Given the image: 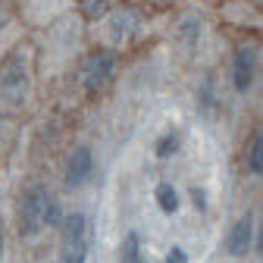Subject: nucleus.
Here are the masks:
<instances>
[{
  "label": "nucleus",
  "mask_w": 263,
  "mask_h": 263,
  "mask_svg": "<svg viewBox=\"0 0 263 263\" xmlns=\"http://www.w3.org/2000/svg\"><path fill=\"white\" fill-rule=\"evenodd\" d=\"M63 210L60 201L44 188V185H28L22 191V201H19V235L22 238H35L41 229L50 226H63Z\"/></svg>",
  "instance_id": "obj_1"
},
{
  "label": "nucleus",
  "mask_w": 263,
  "mask_h": 263,
  "mask_svg": "<svg viewBox=\"0 0 263 263\" xmlns=\"http://www.w3.org/2000/svg\"><path fill=\"white\" fill-rule=\"evenodd\" d=\"M31 94V57L28 50L10 47L0 60V104L7 107H22Z\"/></svg>",
  "instance_id": "obj_2"
},
{
  "label": "nucleus",
  "mask_w": 263,
  "mask_h": 263,
  "mask_svg": "<svg viewBox=\"0 0 263 263\" xmlns=\"http://www.w3.org/2000/svg\"><path fill=\"white\" fill-rule=\"evenodd\" d=\"M88 251H91V219L76 210L60 226V263H85Z\"/></svg>",
  "instance_id": "obj_3"
},
{
  "label": "nucleus",
  "mask_w": 263,
  "mask_h": 263,
  "mask_svg": "<svg viewBox=\"0 0 263 263\" xmlns=\"http://www.w3.org/2000/svg\"><path fill=\"white\" fill-rule=\"evenodd\" d=\"M104 35L113 47H122V44H132L138 35H141V28H144V19L138 10H132V7H113L104 19Z\"/></svg>",
  "instance_id": "obj_4"
},
{
  "label": "nucleus",
  "mask_w": 263,
  "mask_h": 263,
  "mask_svg": "<svg viewBox=\"0 0 263 263\" xmlns=\"http://www.w3.org/2000/svg\"><path fill=\"white\" fill-rule=\"evenodd\" d=\"M260 72V47L257 44H238L232 50V60H229V79H232V88L238 94H248L257 82Z\"/></svg>",
  "instance_id": "obj_5"
},
{
  "label": "nucleus",
  "mask_w": 263,
  "mask_h": 263,
  "mask_svg": "<svg viewBox=\"0 0 263 263\" xmlns=\"http://www.w3.org/2000/svg\"><path fill=\"white\" fill-rule=\"evenodd\" d=\"M113 76H116V53L107 50V47L91 50L82 63V69H79V79H82L85 91H101Z\"/></svg>",
  "instance_id": "obj_6"
},
{
  "label": "nucleus",
  "mask_w": 263,
  "mask_h": 263,
  "mask_svg": "<svg viewBox=\"0 0 263 263\" xmlns=\"http://www.w3.org/2000/svg\"><path fill=\"white\" fill-rule=\"evenodd\" d=\"M257 245V226H254V213H241L232 229H229V235H226V251L232 254V257H248V251Z\"/></svg>",
  "instance_id": "obj_7"
},
{
  "label": "nucleus",
  "mask_w": 263,
  "mask_h": 263,
  "mask_svg": "<svg viewBox=\"0 0 263 263\" xmlns=\"http://www.w3.org/2000/svg\"><path fill=\"white\" fill-rule=\"evenodd\" d=\"M91 173H94V154H91V147L79 144L69 154V160H66V185H69V188H82L91 179Z\"/></svg>",
  "instance_id": "obj_8"
},
{
  "label": "nucleus",
  "mask_w": 263,
  "mask_h": 263,
  "mask_svg": "<svg viewBox=\"0 0 263 263\" xmlns=\"http://www.w3.org/2000/svg\"><path fill=\"white\" fill-rule=\"evenodd\" d=\"M201 31H204V22L197 13H185L176 25V38L182 41V47H194L197 41H201Z\"/></svg>",
  "instance_id": "obj_9"
},
{
  "label": "nucleus",
  "mask_w": 263,
  "mask_h": 263,
  "mask_svg": "<svg viewBox=\"0 0 263 263\" xmlns=\"http://www.w3.org/2000/svg\"><path fill=\"white\" fill-rule=\"evenodd\" d=\"M245 163H248V173L263 179V125L251 135L248 141V154H245Z\"/></svg>",
  "instance_id": "obj_10"
},
{
  "label": "nucleus",
  "mask_w": 263,
  "mask_h": 263,
  "mask_svg": "<svg viewBox=\"0 0 263 263\" xmlns=\"http://www.w3.org/2000/svg\"><path fill=\"white\" fill-rule=\"evenodd\" d=\"M179 144H182L179 128H166V132L157 138V144H154V157H157V160H170V157L179 154Z\"/></svg>",
  "instance_id": "obj_11"
},
{
  "label": "nucleus",
  "mask_w": 263,
  "mask_h": 263,
  "mask_svg": "<svg viewBox=\"0 0 263 263\" xmlns=\"http://www.w3.org/2000/svg\"><path fill=\"white\" fill-rule=\"evenodd\" d=\"M154 197H157V207L163 210V213H176L179 210V191H176V185L173 182H160L157 188H154Z\"/></svg>",
  "instance_id": "obj_12"
},
{
  "label": "nucleus",
  "mask_w": 263,
  "mask_h": 263,
  "mask_svg": "<svg viewBox=\"0 0 263 263\" xmlns=\"http://www.w3.org/2000/svg\"><path fill=\"white\" fill-rule=\"evenodd\" d=\"M119 263H144L141 257V238L135 232H128L119 245Z\"/></svg>",
  "instance_id": "obj_13"
},
{
  "label": "nucleus",
  "mask_w": 263,
  "mask_h": 263,
  "mask_svg": "<svg viewBox=\"0 0 263 263\" xmlns=\"http://www.w3.org/2000/svg\"><path fill=\"white\" fill-rule=\"evenodd\" d=\"M13 38V16L7 10H0V44Z\"/></svg>",
  "instance_id": "obj_14"
},
{
  "label": "nucleus",
  "mask_w": 263,
  "mask_h": 263,
  "mask_svg": "<svg viewBox=\"0 0 263 263\" xmlns=\"http://www.w3.org/2000/svg\"><path fill=\"white\" fill-rule=\"evenodd\" d=\"M166 263H188V257H185L182 248H173V251L166 254Z\"/></svg>",
  "instance_id": "obj_15"
},
{
  "label": "nucleus",
  "mask_w": 263,
  "mask_h": 263,
  "mask_svg": "<svg viewBox=\"0 0 263 263\" xmlns=\"http://www.w3.org/2000/svg\"><path fill=\"white\" fill-rule=\"evenodd\" d=\"M254 248H257V254L263 257V222H260V229H257V245H254Z\"/></svg>",
  "instance_id": "obj_16"
},
{
  "label": "nucleus",
  "mask_w": 263,
  "mask_h": 263,
  "mask_svg": "<svg viewBox=\"0 0 263 263\" xmlns=\"http://www.w3.org/2000/svg\"><path fill=\"white\" fill-rule=\"evenodd\" d=\"M147 4H154V7H166V4H173V0H147Z\"/></svg>",
  "instance_id": "obj_17"
},
{
  "label": "nucleus",
  "mask_w": 263,
  "mask_h": 263,
  "mask_svg": "<svg viewBox=\"0 0 263 263\" xmlns=\"http://www.w3.org/2000/svg\"><path fill=\"white\" fill-rule=\"evenodd\" d=\"M0 254H4V229H0Z\"/></svg>",
  "instance_id": "obj_18"
}]
</instances>
